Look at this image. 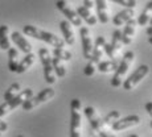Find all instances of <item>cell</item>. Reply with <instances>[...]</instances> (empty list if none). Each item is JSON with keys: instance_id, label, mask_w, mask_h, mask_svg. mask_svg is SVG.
I'll use <instances>...</instances> for the list:
<instances>
[{"instance_id": "cell-7", "label": "cell", "mask_w": 152, "mask_h": 137, "mask_svg": "<svg viewBox=\"0 0 152 137\" xmlns=\"http://www.w3.org/2000/svg\"><path fill=\"white\" fill-rule=\"evenodd\" d=\"M56 7L58 11L64 13V16L66 17V20L74 27H82V19L78 16L77 11H74L73 8H70L68 5V3L65 0H57L56 1Z\"/></svg>"}, {"instance_id": "cell-30", "label": "cell", "mask_w": 152, "mask_h": 137, "mask_svg": "<svg viewBox=\"0 0 152 137\" xmlns=\"http://www.w3.org/2000/svg\"><path fill=\"white\" fill-rule=\"evenodd\" d=\"M83 72H85V75H86V77H93V75L95 74V63H93L89 59L87 65L85 66Z\"/></svg>"}, {"instance_id": "cell-4", "label": "cell", "mask_w": 152, "mask_h": 137, "mask_svg": "<svg viewBox=\"0 0 152 137\" xmlns=\"http://www.w3.org/2000/svg\"><path fill=\"white\" fill-rule=\"evenodd\" d=\"M39 57L44 67V79L48 84H53L56 82V74L53 70V65H52L50 53L46 48H41L39 50Z\"/></svg>"}, {"instance_id": "cell-41", "label": "cell", "mask_w": 152, "mask_h": 137, "mask_svg": "<svg viewBox=\"0 0 152 137\" xmlns=\"http://www.w3.org/2000/svg\"><path fill=\"white\" fill-rule=\"evenodd\" d=\"M0 137H1V132H0Z\"/></svg>"}, {"instance_id": "cell-10", "label": "cell", "mask_w": 152, "mask_h": 137, "mask_svg": "<svg viewBox=\"0 0 152 137\" xmlns=\"http://www.w3.org/2000/svg\"><path fill=\"white\" fill-rule=\"evenodd\" d=\"M80 34H81V42H82L83 57L86 58V59H90V58H91V53H93V45H94L91 41L90 30L86 27H81Z\"/></svg>"}, {"instance_id": "cell-5", "label": "cell", "mask_w": 152, "mask_h": 137, "mask_svg": "<svg viewBox=\"0 0 152 137\" xmlns=\"http://www.w3.org/2000/svg\"><path fill=\"white\" fill-rule=\"evenodd\" d=\"M54 94H56L54 90L50 88V87L44 88L36 96H32V98H29L28 100H25L24 103L21 104L23 109H24V111H31V109L36 108V107L40 106V104H42V103H45V101L50 100V99L54 96Z\"/></svg>"}, {"instance_id": "cell-38", "label": "cell", "mask_w": 152, "mask_h": 137, "mask_svg": "<svg viewBox=\"0 0 152 137\" xmlns=\"http://www.w3.org/2000/svg\"><path fill=\"white\" fill-rule=\"evenodd\" d=\"M150 27H152V17L150 19Z\"/></svg>"}, {"instance_id": "cell-22", "label": "cell", "mask_w": 152, "mask_h": 137, "mask_svg": "<svg viewBox=\"0 0 152 137\" xmlns=\"http://www.w3.org/2000/svg\"><path fill=\"white\" fill-rule=\"evenodd\" d=\"M151 17H152V0H150V1L145 4L144 11L140 13L139 19L136 20V21H138L139 25L144 27V25H147L148 22H150V19H151Z\"/></svg>"}, {"instance_id": "cell-35", "label": "cell", "mask_w": 152, "mask_h": 137, "mask_svg": "<svg viewBox=\"0 0 152 137\" xmlns=\"http://www.w3.org/2000/svg\"><path fill=\"white\" fill-rule=\"evenodd\" d=\"M144 108H145V111H147V113H148V115H150L151 117H152V101H150V103H147V104H145V107H144Z\"/></svg>"}, {"instance_id": "cell-16", "label": "cell", "mask_w": 152, "mask_h": 137, "mask_svg": "<svg viewBox=\"0 0 152 137\" xmlns=\"http://www.w3.org/2000/svg\"><path fill=\"white\" fill-rule=\"evenodd\" d=\"M132 17H134V8H126V9L121 11V12H118L114 16L113 24L115 27H122V25H124Z\"/></svg>"}, {"instance_id": "cell-17", "label": "cell", "mask_w": 152, "mask_h": 137, "mask_svg": "<svg viewBox=\"0 0 152 137\" xmlns=\"http://www.w3.org/2000/svg\"><path fill=\"white\" fill-rule=\"evenodd\" d=\"M95 7H97V16L101 24H107L110 21V17L106 0H95Z\"/></svg>"}, {"instance_id": "cell-31", "label": "cell", "mask_w": 152, "mask_h": 137, "mask_svg": "<svg viewBox=\"0 0 152 137\" xmlns=\"http://www.w3.org/2000/svg\"><path fill=\"white\" fill-rule=\"evenodd\" d=\"M10 111H11V108H10V106H8L7 101H4L3 104H0V117L5 116L8 112H10Z\"/></svg>"}, {"instance_id": "cell-27", "label": "cell", "mask_w": 152, "mask_h": 137, "mask_svg": "<svg viewBox=\"0 0 152 137\" xmlns=\"http://www.w3.org/2000/svg\"><path fill=\"white\" fill-rule=\"evenodd\" d=\"M53 57H57V58H60V59H62V61H70L73 55H72V53H70L69 50H66V49H64V48H54Z\"/></svg>"}, {"instance_id": "cell-33", "label": "cell", "mask_w": 152, "mask_h": 137, "mask_svg": "<svg viewBox=\"0 0 152 137\" xmlns=\"http://www.w3.org/2000/svg\"><path fill=\"white\" fill-rule=\"evenodd\" d=\"M83 5L89 9H91L93 7H95V0H83Z\"/></svg>"}, {"instance_id": "cell-25", "label": "cell", "mask_w": 152, "mask_h": 137, "mask_svg": "<svg viewBox=\"0 0 152 137\" xmlns=\"http://www.w3.org/2000/svg\"><path fill=\"white\" fill-rule=\"evenodd\" d=\"M52 65H53V70H54V74L57 75L58 78H64L66 75V67L64 65V61L60 59L57 57L52 58Z\"/></svg>"}, {"instance_id": "cell-1", "label": "cell", "mask_w": 152, "mask_h": 137, "mask_svg": "<svg viewBox=\"0 0 152 137\" xmlns=\"http://www.w3.org/2000/svg\"><path fill=\"white\" fill-rule=\"evenodd\" d=\"M23 32H24V34H27V36L49 43V45H52L53 48H64V46H65L64 38H60V37H57L56 34L50 33V32L42 30V29L33 27V25H25V27L23 28Z\"/></svg>"}, {"instance_id": "cell-12", "label": "cell", "mask_w": 152, "mask_h": 137, "mask_svg": "<svg viewBox=\"0 0 152 137\" xmlns=\"http://www.w3.org/2000/svg\"><path fill=\"white\" fill-rule=\"evenodd\" d=\"M104 43H106V38L103 36H98L95 40V43L93 45V53H91V61L93 63H98L101 61L102 55L104 53Z\"/></svg>"}, {"instance_id": "cell-21", "label": "cell", "mask_w": 152, "mask_h": 137, "mask_svg": "<svg viewBox=\"0 0 152 137\" xmlns=\"http://www.w3.org/2000/svg\"><path fill=\"white\" fill-rule=\"evenodd\" d=\"M10 27L8 25H0V49L8 50L11 48L10 42Z\"/></svg>"}, {"instance_id": "cell-13", "label": "cell", "mask_w": 152, "mask_h": 137, "mask_svg": "<svg viewBox=\"0 0 152 137\" xmlns=\"http://www.w3.org/2000/svg\"><path fill=\"white\" fill-rule=\"evenodd\" d=\"M32 96H33V90L32 88H25V90H21V91L15 96L12 100L7 101V103H8V106H10L11 111H12L15 108H17V107H20L25 100H28V99L32 98Z\"/></svg>"}, {"instance_id": "cell-23", "label": "cell", "mask_w": 152, "mask_h": 137, "mask_svg": "<svg viewBox=\"0 0 152 137\" xmlns=\"http://www.w3.org/2000/svg\"><path fill=\"white\" fill-rule=\"evenodd\" d=\"M110 45H111V48H113L115 55L119 58V53H121L122 45H123V42H122V32L121 30H115L113 33V40H111Z\"/></svg>"}, {"instance_id": "cell-29", "label": "cell", "mask_w": 152, "mask_h": 137, "mask_svg": "<svg viewBox=\"0 0 152 137\" xmlns=\"http://www.w3.org/2000/svg\"><path fill=\"white\" fill-rule=\"evenodd\" d=\"M110 1L124 5L126 8H135L136 7V0H110Z\"/></svg>"}, {"instance_id": "cell-6", "label": "cell", "mask_w": 152, "mask_h": 137, "mask_svg": "<svg viewBox=\"0 0 152 137\" xmlns=\"http://www.w3.org/2000/svg\"><path fill=\"white\" fill-rule=\"evenodd\" d=\"M148 72H150V67H148L147 65L139 66V67L123 82V88L126 90V91H131V90H134L145 77H147Z\"/></svg>"}, {"instance_id": "cell-28", "label": "cell", "mask_w": 152, "mask_h": 137, "mask_svg": "<svg viewBox=\"0 0 152 137\" xmlns=\"http://www.w3.org/2000/svg\"><path fill=\"white\" fill-rule=\"evenodd\" d=\"M118 119H121V112H119V111H111L110 113L106 115V117L103 119V123H104V125H110L111 127Z\"/></svg>"}, {"instance_id": "cell-37", "label": "cell", "mask_w": 152, "mask_h": 137, "mask_svg": "<svg viewBox=\"0 0 152 137\" xmlns=\"http://www.w3.org/2000/svg\"><path fill=\"white\" fill-rule=\"evenodd\" d=\"M148 42H150L151 45H152V37H150V38H148Z\"/></svg>"}, {"instance_id": "cell-3", "label": "cell", "mask_w": 152, "mask_h": 137, "mask_svg": "<svg viewBox=\"0 0 152 137\" xmlns=\"http://www.w3.org/2000/svg\"><path fill=\"white\" fill-rule=\"evenodd\" d=\"M81 100L73 99L70 103V137H81Z\"/></svg>"}, {"instance_id": "cell-34", "label": "cell", "mask_w": 152, "mask_h": 137, "mask_svg": "<svg viewBox=\"0 0 152 137\" xmlns=\"http://www.w3.org/2000/svg\"><path fill=\"white\" fill-rule=\"evenodd\" d=\"M8 129V125L5 121L1 120V117H0V132H5V130Z\"/></svg>"}, {"instance_id": "cell-9", "label": "cell", "mask_w": 152, "mask_h": 137, "mask_svg": "<svg viewBox=\"0 0 152 137\" xmlns=\"http://www.w3.org/2000/svg\"><path fill=\"white\" fill-rule=\"evenodd\" d=\"M139 123H140V117L138 115H130L123 119H118L115 123L111 125V128L115 132H119V130H124V129H128V128L135 127Z\"/></svg>"}, {"instance_id": "cell-11", "label": "cell", "mask_w": 152, "mask_h": 137, "mask_svg": "<svg viewBox=\"0 0 152 137\" xmlns=\"http://www.w3.org/2000/svg\"><path fill=\"white\" fill-rule=\"evenodd\" d=\"M136 25H138V21L134 17L124 24V29L122 32V42H123V45H130L132 42V37L135 34Z\"/></svg>"}, {"instance_id": "cell-8", "label": "cell", "mask_w": 152, "mask_h": 137, "mask_svg": "<svg viewBox=\"0 0 152 137\" xmlns=\"http://www.w3.org/2000/svg\"><path fill=\"white\" fill-rule=\"evenodd\" d=\"M85 116L87 117V120H89L90 125H91L93 130H95V132H101L102 129H104V123H103V119L99 117V115L97 113V111H95L94 107H86L85 108Z\"/></svg>"}, {"instance_id": "cell-26", "label": "cell", "mask_w": 152, "mask_h": 137, "mask_svg": "<svg viewBox=\"0 0 152 137\" xmlns=\"http://www.w3.org/2000/svg\"><path fill=\"white\" fill-rule=\"evenodd\" d=\"M20 91H21V84H20L19 82L12 83V84H11V86L7 88V91L4 92V100H5V101L12 100V99H13L17 94H19Z\"/></svg>"}, {"instance_id": "cell-36", "label": "cell", "mask_w": 152, "mask_h": 137, "mask_svg": "<svg viewBox=\"0 0 152 137\" xmlns=\"http://www.w3.org/2000/svg\"><path fill=\"white\" fill-rule=\"evenodd\" d=\"M147 34H148L150 37H152V27H148V28H147Z\"/></svg>"}, {"instance_id": "cell-20", "label": "cell", "mask_w": 152, "mask_h": 137, "mask_svg": "<svg viewBox=\"0 0 152 137\" xmlns=\"http://www.w3.org/2000/svg\"><path fill=\"white\" fill-rule=\"evenodd\" d=\"M121 61V59H119ZM119 61L118 59H110V61H99L97 63L98 65V71L101 72H111V71H115L116 67H118L119 65Z\"/></svg>"}, {"instance_id": "cell-18", "label": "cell", "mask_w": 152, "mask_h": 137, "mask_svg": "<svg viewBox=\"0 0 152 137\" xmlns=\"http://www.w3.org/2000/svg\"><path fill=\"white\" fill-rule=\"evenodd\" d=\"M77 13H78V16H80L81 19L86 21L87 25H95L97 24L98 19L91 12H90V9L89 8H86L85 5H80V7L77 8Z\"/></svg>"}, {"instance_id": "cell-24", "label": "cell", "mask_w": 152, "mask_h": 137, "mask_svg": "<svg viewBox=\"0 0 152 137\" xmlns=\"http://www.w3.org/2000/svg\"><path fill=\"white\" fill-rule=\"evenodd\" d=\"M19 55H17V50L15 48H10L8 49V69L10 71L16 72L17 66H19Z\"/></svg>"}, {"instance_id": "cell-32", "label": "cell", "mask_w": 152, "mask_h": 137, "mask_svg": "<svg viewBox=\"0 0 152 137\" xmlns=\"http://www.w3.org/2000/svg\"><path fill=\"white\" fill-rule=\"evenodd\" d=\"M98 135L101 137H116L114 133H111L110 130H106V129H102L101 132H98Z\"/></svg>"}, {"instance_id": "cell-15", "label": "cell", "mask_w": 152, "mask_h": 137, "mask_svg": "<svg viewBox=\"0 0 152 137\" xmlns=\"http://www.w3.org/2000/svg\"><path fill=\"white\" fill-rule=\"evenodd\" d=\"M60 29L62 32V36H64V41L68 45H73L75 41V37H74V30H73L72 24L68 21V20H62L60 22Z\"/></svg>"}, {"instance_id": "cell-14", "label": "cell", "mask_w": 152, "mask_h": 137, "mask_svg": "<svg viewBox=\"0 0 152 137\" xmlns=\"http://www.w3.org/2000/svg\"><path fill=\"white\" fill-rule=\"evenodd\" d=\"M11 38L12 41L15 42V45L23 51V53L28 54V53H32V45L28 42V40L23 36L20 32H12L11 34Z\"/></svg>"}, {"instance_id": "cell-40", "label": "cell", "mask_w": 152, "mask_h": 137, "mask_svg": "<svg viewBox=\"0 0 152 137\" xmlns=\"http://www.w3.org/2000/svg\"><path fill=\"white\" fill-rule=\"evenodd\" d=\"M17 137H24V136H23V135H19V136H17Z\"/></svg>"}, {"instance_id": "cell-2", "label": "cell", "mask_w": 152, "mask_h": 137, "mask_svg": "<svg viewBox=\"0 0 152 137\" xmlns=\"http://www.w3.org/2000/svg\"><path fill=\"white\" fill-rule=\"evenodd\" d=\"M134 58H135V54H134V51H126L124 55L122 57V59L119 61V65L118 67L115 70V74H114L113 79H111V86L113 87H121L122 86V80L124 79L126 74H127L128 69H130V66L132 65L134 62Z\"/></svg>"}, {"instance_id": "cell-39", "label": "cell", "mask_w": 152, "mask_h": 137, "mask_svg": "<svg viewBox=\"0 0 152 137\" xmlns=\"http://www.w3.org/2000/svg\"><path fill=\"white\" fill-rule=\"evenodd\" d=\"M130 137H139V136H138V135H131Z\"/></svg>"}, {"instance_id": "cell-19", "label": "cell", "mask_w": 152, "mask_h": 137, "mask_svg": "<svg viewBox=\"0 0 152 137\" xmlns=\"http://www.w3.org/2000/svg\"><path fill=\"white\" fill-rule=\"evenodd\" d=\"M34 59H36V57H34L33 53L25 54V57L19 62V66H17L16 72H17V74H23V72H25L34 63Z\"/></svg>"}]
</instances>
